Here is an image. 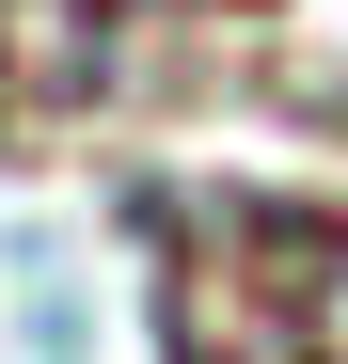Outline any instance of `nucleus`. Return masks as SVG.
Segmentation results:
<instances>
[{"label": "nucleus", "instance_id": "f257e3e1", "mask_svg": "<svg viewBox=\"0 0 348 364\" xmlns=\"http://www.w3.org/2000/svg\"><path fill=\"white\" fill-rule=\"evenodd\" d=\"M158 0H0V143H48L127 95Z\"/></svg>", "mask_w": 348, "mask_h": 364}]
</instances>
